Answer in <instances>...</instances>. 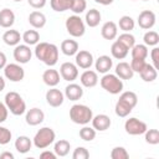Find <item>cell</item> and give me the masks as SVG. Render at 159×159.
Returning a JSON list of instances; mask_svg holds the SVG:
<instances>
[{"label":"cell","instance_id":"1","mask_svg":"<svg viewBox=\"0 0 159 159\" xmlns=\"http://www.w3.org/2000/svg\"><path fill=\"white\" fill-rule=\"evenodd\" d=\"M35 56L37 60L42 61L45 65L52 67L58 61V48L53 43L48 42H37L35 47Z\"/></svg>","mask_w":159,"mask_h":159},{"label":"cell","instance_id":"2","mask_svg":"<svg viewBox=\"0 0 159 159\" xmlns=\"http://www.w3.org/2000/svg\"><path fill=\"white\" fill-rule=\"evenodd\" d=\"M93 113L88 106L84 104H73L70 109V119L76 124L86 125L92 120Z\"/></svg>","mask_w":159,"mask_h":159},{"label":"cell","instance_id":"3","mask_svg":"<svg viewBox=\"0 0 159 159\" xmlns=\"http://www.w3.org/2000/svg\"><path fill=\"white\" fill-rule=\"evenodd\" d=\"M5 106L14 116H21L26 111V103L17 92H7L5 94Z\"/></svg>","mask_w":159,"mask_h":159},{"label":"cell","instance_id":"4","mask_svg":"<svg viewBox=\"0 0 159 159\" xmlns=\"http://www.w3.org/2000/svg\"><path fill=\"white\" fill-rule=\"evenodd\" d=\"M56 139V133L50 127H43L39 129V132L34 137V145L37 149H45L50 144H52Z\"/></svg>","mask_w":159,"mask_h":159},{"label":"cell","instance_id":"5","mask_svg":"<svg viewBox=\"0 0 159 159\" xmlns=\"http://www.w3.org/2000/svg\"><path fill=\"white\" fill-rule=\"evenodd\" d=\"M101 86L103 89H106L111 94H118L123 91V82L117 75L112 73H104V76L101 78Z\"/></svg>","mask_w":159,"mask_h":159},{"label":"cell","instance_id":"6","mask_svg":"<svg viewBox=\"0 0 159 159\" xmlns=\"http://www.w3.org/2000/svg\"><path fill=\"white\" fill-rule=\"evenodd\" d=\"M65 26H66L67 32L73 37H81L84 35L86 25L78 15H72V16L67 17Z\"/></svg>","mask_w":159,"mask_h":159},{"label":"cell","instance_id":"7","mask_svg":"<svg viewBox=\"0 0 159 159\" xmlns=\"http://www.w3.org/2000/svg\"><path fill=\"white\" fill-rule=\"evenodd\" d=\"M4 75L11 82H20L25 77V71L19 63H6L4 67Z\"/></svg>","mask_w":159,"mask_h":159},{"label":"cell","instance_id":"8","mask_svg":"<svg viewBox=\"0 0 159 159\" xmlns=\"http://www.w3.org/2000/svg\"><path fill=\"white\" fill-rule=\"evenodd\" d=\"M124 129L130 135H140V134H144L145 133V130L148 129V127H147V124L143 120L132 117V118H129V119L125 120Z\"/></svg>","mask_w":159,"mask_h":159},{"label":"cell","instance_id":"9","mask_svg":"<svg viewBox=\"0 0 159 159\" xmlns=\"http://www.w3.org/2000/svg\"><path fill=\"white\" fill-rule=\"evenodd\" d=\"M60 75L65 81L73 82L78 77V67L72 62H63L60 67Z\"/></svg>","mask_w":159,"mask_h":159},{"label":"cell","instance_id":"10","mask_svg":"<svg viewBox=\"0 0 159 159\" xmlns=\"http://www.w3.org/2000/svg\"><path fill=\"white\" fill-rule=\"evenodd\" d=\"M32 52L29 45H16L14 50V58L17 63H27L31 60Z\"/></svg>","mask_w":159,"mask_h":159},{"label":"cell","instance_id":"11","mask_svg":"<svg viewBox=\"0 0 159 159\" xmlns=\"http://www.w3.org/2000/svg\"><path fill=\"white\" fill-rule=\"evenodd\" d=\"M155 14L150 10H143L138 15V25L144 30H149L155 25Z\"/></svg>","mask_w":159,"mask_h":159},{"label":"cell","instance_id":"12","mask_svg":"<svg viewBox=\"0 0 159 159\" xmlns=\"http://www.w3.org/2000/svg\"><path fill=\"white\" fill-rule=\"evenodd\" d=\"M93 65V56L89 51L81 50L76 53V66L83 70H88Z\"/></svg>","mask_w":159,"mask_h":159},{"label":"cell","instance_id":"13","mask_svg":"<svg viewBox=\"0 0 159 159\" xmlns=\"http://www.w3.org/2000/svg\"><path fill=\"white\" fill-rule=\"evenodd\" d=\"M25 119H26V123H27L29 125H39L40 123L43 122V119H45V113H43L40 108L34 107V108H31V109H29V111L26 112Z\"/></svg>","mask_w":159,"mask_h":159},{"label":"cell","instance_id":"14","mask_svg":"<svg viewBox=\"0 0 159 159\" xmlns=\"http://www.w3.org/2000/svg\"><path fill=\"white\" fill-rule=\"evenodd\" d=\"M46 102L51 107H60L63 103V93L60 89L52 87L46 92Z\"/></svg>","mask_w":159,"mask_h":159},{"label":"cell","instance_id":"15","mask_svg":"<svg viewBox=\"0 0 159 159\" xmlns=\"http://www.w3.org/2000/svg\"><path fill=\"white\" fill-rule=\"evenodd\" d=\"M92 125L96 130H99V132H104L107 130L112 122H111V118L107 116V114H97L94 117H92Z\"/></svg>","mask_w":159,"mask_h":159},{"label":"cell","instance_id":"16","mask_svg":"<svg viewBox=\"0 0 159 159\" xmlns=\"http://www.w3.org/2000/svg\"><path fill=\"white\" fill-rule=\"evenodd\" d=\"M80 81H81V84H82L83 87L92 88V87H94V86L98 83V75H97L96 71L86 70V71L81 75Z\"/></svg>","mask_w":159,"mask_h":159},{"label":"cell","instance_id":"17","mask_svg":"<svg viewBox=\"0 0 159 159\" xmlns=\"http://www.w3.org/2000/svg\"><path fill=\"white\" fill-rule=\"evenodd\" d=\"M101 35L106 40H114L118 35V26L113 21H107L101 29Z\"/></svg>","mask_w":159,"mask_h":159},{"label":"cell","instance_id":"18","mask_svg":"<svg viewBox=\"0 0 159 159\" xmlns=\"http://www.w3.org/2000/svg\"><path fill=\"white\" fill-rule=\"evenodd\" d=\"M65 96L70 101H78L83 96V88L77 83H70L65 88Z\"/></svg>","mask_w":159,"mask_h":159},{"label":"cell","instance_id":"19","mask_svg":"<svg viewBox=\"0 0 159 159\" xmlns=\"http://www.w3.org/2000/svg\"><path fill=\"white\" fill-rule=\"evenodd\" d=\"M94 66H96L97 72H99V73H107L112 68V66H113V60L109 56H107V55H102V56H99L96 60Z\"/></svg>","mask_w":159,"mask_h":159},{"label":"cell","instance_id":"20","mask_svg":"<svg viewBox=\"0 0 159 159\" xmlns=\"http://www.w3.org/2000/svg\"><path fill=\"white\" fill-rule=\"evenodd\" d=\"M116 75L120 80H130L134 76V72H133V70L128 62L122 61L116 66Z\"/></svg>","mask_w":159,"mask_h":159},{"label":"cell","instance_id":"21","mask_svg":"<svg viewBox=\"0 0 159 159\" xmlns=\"http://www.w3.org/2000/svg\"><path fill=\"white\" fill-rule=\"evenodd\" d=\"M15 22V14L12 10L5 7L0 10V26L4 29H9Z\"/></svg>","mask_w":159,"mask_h":159},{"label":"cell","instance_id":"22","mask_svg":"<svg viewBox=\"0 0 159 159\" xmlns=\"http://www.w3.org/2000/svg\"><path fill=\"white\" fill-rule=\"evenodd\" d=\"M42 80H43V83L47 84L48 87H55L60 83V73L53 68L46 70L42 73Z\"/></svg>","mask_w":159,"mask_h":159},{"label":"cell","instance_id":"23","mask_svg":"<svg viewBox=\"0 0 159 159\" xmlns=\"http://www.w3.org/2000/svg\"><path fill=\"white\" fill-rule=\"evenodd\" d=\"M32 147V142L29 137L26 135H20L17 137V139L15 140V149L20 153V154H26L27 152H30Z\"/></svg>","mask_w":159,"mask_h":159},{"label":"cell","instance_id":"24","mask_svg":"<svg viewBox=\"0 0 159 159\" xmlns=\"http://www.w3.org/2000/svg\"><path fill=\"white\" fill-rule=\"evenodd\" d=\"M128 52H129V50H128L122 42H119L118 40H116V41L112 43L111 53H112V56H113L114 58H117V60H123V58L128 55Z\"/></svg>","mask_w":159,"mask_h":159},{"label":"cell","instance_id":"25","mask_svg":"<svg viewBox=\"0 0 159 159\" xmlns=\"http://www.w3.org/2000/svg\"><path fill=\"white\" fill-rule=\"evenodd\" d=\"M29 22L35 29H41L46 25V16L41 11H32L29 15Z\"/></svg>","mask_w":159,"mask_h":159},{"label":"cell","instance_id":"26","mask_svg":"<svg viewBox=\"0 0 159 159\" xmlns=\"http://www.w3.org/2000/svg\"><path fill=\"white\" fill-rule=\"evenodd\" d=\"M21 39L22 37H21L20 32L16 31V30H7L2 35V41L7 46H16V45H19Z\"/></svg>","mask_w":159,"mask_h":159},{"label":"cell","instance_id":"27","mask_svg":"<svg viewBox=\"0 0 159 159\" xmlns=\"http://www.w3.org/2000/svg\"><path fill=\"white\" fill-rule=\"evenodd\" d=\"M61 51L66 56H73L78 51V42L75 40H63L61 42Z\"/></svg>","mask_w":159,"mask_h":159},{"label":"cell","instance_id":"28","mask_svg":"<svg viewBox=\"0 0 159 159\" xmlns=\"http://www.w3.org/2000/svg\"><path fill=\"white\" fill-rule=\"evenodd\" d=\"M140 75V78L144 81V82H153L157 80L158 77V72H157V68L149 63H147L144 66V68L139 72Z\"/></svg>","mask_w":159,"mask_h":159},{"label":"cell","instance_id":"29","mask_svg":"<svg viewBox=\"0 0 159 159\" xmlns=\"http://www.w3.org/2000/svg\"><path fill=\"white\" fill-rule=\"evenodd\" d=\"M70 149H71V144L66 139L57 140L55 143V147H53V152L57 157H66L70 153Z\"/></svg>","mask_w":159,"mask_h":159},{"label":"cell","instance_id":"30","mask_svg":"<svg viewBox=\"0 0 159 159\" xmlns=\"http://www.w3.org/2000/svg\"><path fill=\"white\" fill-rule=\"evenodd\" d=\"M101 12L97 10V9H91L86 12V24L89 26V27H96L99 25V21H101Z\"/></svg>","mask_w":159,"mask_h":159},{"label":"cell","instance_id":"31","mask_svg":"<svg viewBox=\"0 0 159 159\" xmlns=\"http://www.w3.org/2000/svg\"><path fill=\"white\" fill-rule=\"evenodd\" d=\"M119 101H122L123 103H125L130 108H134L138 103V96L132 91H125L119 96Z\"/></svg>","mask_w":159,"mask_h":159},{"label":"cell","instance_id":"32","mask_svg":"<svg viewBox=\"0 0 159 159\" xmlns=\"http://www.w3.org/2000/svg\"><path fill=\"white\" fill-rule=\"evenodd\" d=\"M24 42L29 46L31 45H36L39 41H40V34L36 31V30H27L24 32V35L21 36Z\"/></svg>","mask_w":159,"mask_h":159},{"label":"cell","instance_id":"33","mask_svg":"<svg viewBox=\"0 0 159 159\" xmlns=\"http://www.w3.org/2000/svg\"><path fill=\"white\" fill-rule=\"evenodd\" d=\"M132 58H142V60H145L148 57V47L147 45H134L132 48Z\"/></svg>","mask_w":159,"mask_h":159},{"label":"cell","instance_id":"34","mask_svg":"<svg viewBox=\"0 0 159 159\" xmlns=\"http://www.w3.org/2000/svg\"><path fill=\"white\" fill-rule=\"evenodd\" d=\"M118 26H119V29H120L122 31H124V32H129V31H132V30L134 29L135 22H134V20H133L130 16L124 15V16H122V17L119 19V21H118Z\"/></svg>","mask_w":159,"mask_h":159},{"label":"cell","instance_id":"35","mask_svg":"<svg viewBox=\"0 0 159 159\" xmlns=\"http://www.w3.org/2000/svg\"><path fill=\"white\" fill-rule=\"evenodd\" d=\"M52 10L57 11V12H62L66 10H70L72 0H51L50 1Z\"/></svg>","mask_w":159,"mask_h":159},{"label":"cell","instance_id":"36","mask_svg":"<svg viewBox=\"0 0 159 159\" xmlns=\"http://www.w3.org/2000/svg\"><path fill=\"white\" fill-rule=\"evenodd\" d=\"M132 109L133 108H130L129 106H127L125 103H123L122 101H117V103H116V107H114V112H116V114L118 116V117H120V118H124V117H127L130 112H132Z\"/></svg>","mask_w":159,"mask_h":159},{"label":"cell","instance_id":"37","mask_svg":"<svg viewBox=\"0 0 159 159\" xmlns=\"http://www.w3.org/2000/svg\"><path fill=\"white\" fill-rule=\"evenodd\" d=\"M118 41L122 42L128 50H130V48L135 45V37H134L132 34H129V32H123V34H120V35L118 36Z\"/></svg>","mask_w":159,"mask_h":159},{"label":"cell","instance_id":"38","mask_svg":"<svg viewBox=\"0 0 159 159\" xmlns=\"http://www.w3.org/2000/svg\"><path fill=\"white\" fill-rule=\"evenodd\" d=\"M144 45L147 46H157L159 43V35L157 31H148L144 34Z\"/></svg>","mask_w":159,"mask_h":159},{"label":"cell","instance_id":"39","mask_svg":"<svg viewBox=\"0 0 159 159\" xmlns=\"http://www.w3.org/2000/svg\"><path fill=\"white\" fill-rule=\"evenodd\" d=\"M80 138L84 142H92L96 138V129L91 127H83L80 129Z\"/></svg>","mask_w":159,"mask_h":159},{"label":"cell","instance_id":"40","mask_svg":"<svg viewBox=\"0 0 159 159\" xmlns=\"http://www.w3.org/2000/svg\"><path fill=\"white\" fill-rule=\"evenodd\" d=\"M145 142L152 145L159 144V130L158 129H147L145 130Z\"/></svg>","mask_w":159,"mask_h":159},{"label":"cell","instance_id":"41","mask_svg":"<svg viewBox=\"0 0 159 159\" xmlns=\"http://www.w3.org/2000/svg\"><path fill=\"white\" fill-rule=\"evenodd\" d=\"M111 158L112 159H128L129 158V154H128V152H127L125 148H123V147H116L111 152Z\"/></svg>","mask_w":159,"mask_h":159},{"label":"cell","instance_id":"42","mask_svg":"<svg viewBox=\"0 0 159 159\" xmlns=\"http://www.w3.org/2000/svg\"><path fill=\"white\" fill-rule=\"evenodd\" d=\"M87 7V2L86 0H72V4H71V7L70 10L75 12V15H78L81 12H83Z\"/></svg>","mask_w":159,"mask_h":159},{"label":"cell","instance_id":"43","mask_svg":"<svg viewBox=\"0 0 159 159\" xmlns=\"http://www.w3.org/2000/svg\"><path fill=\"white\" fill-rule=\"evenodd\" d=\"M129 65H130L133 72L139 73V72L144 68V66L147 65V61H145V60H142V58H132V62H130Z\"/></svg>","mask_w":159,"mask_h":159},{"label":"cell","instance_id":"44","mask_svg":"<svg viewBox=\"0 0 159 159\" xmlns=\"http://www.w3.org/2000/svg\"><path fill=\"white\" fill-rule=\"evenodd\" d=\"M72 158L73 159H87V158H89V152L84 147H77L73 150Z\"/></svg>","mask_w":159,"mask_h":159},{"label":"cell","instance_id":"45","mask_svg":"<svg viewBox=\"0 0 159 159\" xmlns=\"http://www.w3.org/2000/svg\"><path fill=\"white\" fill-rule=\"evenodd\" d=\"M11 140V132L10 129L0 125V144L5 145Z\"/></svg>","mask_w":159,"mask_h":159},{"label":"cell","instance_id":"46","mask_svg":"<svg viewBox=\"0 0 159 159\" xmlns=\"http://www.w3.org/2000/svg\"><path fill=\"white\" fill-rule=\"evenodd\" d=\"M150 56H152V61H153V66L159 70V48L158 47H154L150 52Z\"/></svg>","mask_w":159,"mask_h":159},{"label":"cell","instance_id":"47","mask_svg":"<svg viewBox=\"0 0 159 159\" xmlns=\"http://www.w3.org/2000/svg\"><path fill=\"white\" fill-rule=\"evenodd\" d=\"M7 114H9V109L5 106V103L0 102V123L5 122L7 119Z\"/></svg>","mask_w":159,"mask_h":159},{"label":"cell","instance_id":"48","mask_svg":"<svg viewBox=\"0 0 159 159\" xmlns=\"http://www.w3.org/2000/svg\"><path fill=\"white\" fill-rule=\"evenodd\" d=\"M27 2L34 9H41L46 5V0H27Z\"/></svg>","mask_w":159,"mask_h":159},{"label":"cell","instance_id":"49","mask_svg":"<svg viewBox=\"0 0 159 159\" xmlns=\"http://www.w3.org/2000/svg\"><path fill=\"white\" fill-rule=\"evenodd\" d=\"M40 158L41 159H56L57 155L55 154V152H50V150H45L40 154Z\"/></svg>","mask_w":159,"mask_h":159},{"label":"cell","instance_id":"50","mask_svg":"<svg viewBox=\"0 0 159 159\" xmlns=\"http://www.w3.org/2000/svg\"><path fill=\"white\" fill-rule=\"evenodd\" d=\"M6 66V55L0 51V70Z\"/></svg>","mask_w":159,"mask_h":159},{"label":"cell","instance_id":"51","mask_svg":"<svg viewBox=\"0 0 159 159\" xmlns=\"http://www.w3.org/2000/svg\"><path fill=\"white\" fill-rule=\"evenodd\" d=\"M0 159H14V154L10 152H4L0 154Z\"/></svg>","mask_w":159,"mask_h":159},{"label":"cell","instance_id":"52","mask_svg":"<svg viewBox=\"0 0 159 159\" xmlns=\"http://www.w3.org/2000/svg\"><path fill=\"white\" fill-rule=\"evenodd\" d=\"M97 4H101V5H104V6H107V5H111L114 0H94Z\"/></svg>","mask_w":159,"mask_h":159},{"label":"cell","instance_id":"53","mask_svg":"<svg viewBox=\"0 0 159 159\" xmlns=\"http://www.w3.org/2000/svg\"><path fill=\"white\" fill-rule=\"evenodd\" d=\"M5 88V80L2 78V76H0V92Z\"/></svg>","mask_w":159,"mask_h":159},{"label":"cell","instance_id":"54","mask_svg":"<svg viewBox=\"0 0 159 159\" xmlns=\"http://www.w3.org/2000/svg\"><path fill=\"white\" fill-rule=\"evenodd\" d=\"M14 1H16V2H19V1H22V0H14Z\"/></svg>","mask_w":159,"mask_h":159},{"label":"cell","instance_id":"55","mask_svg":"<svg viewBox=\"0 0 159 159\" xmlns=\"http://www.w3.org/2000/svg\"><path fill=\"white\" fill-rule=\"evenodd\" d=\"M143 1H148V0H143Z\"/></svg>","mask_w":159,"mask_h":159}]
</instances>
